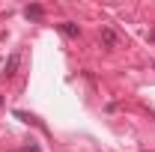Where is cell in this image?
Returning a JSON list of instances; mask_svg holds the SVG:
<instances>
[{
	"instance_id": "6da1fadb",
	"label": "cell",
	"mask_w": 155,
	"mask_h": 152,
	"mask_svg": "<svg viewBox=\"0 0 155 152\" xmlns=\"http://www.w3.org/2000/svg\"><path fill=\"white\" fill-rule=\"evenodd\" d=\"M60 30H63V36H69V39H78V36H81V27L72 24V21H63V24H60Z\"/></svg>"
},
{
	"instance_id": "7a4b0ae2",
	"label": "cell",
	"mask_w": 155,
	"mask_h": 152,
	"mask_svg": "<svg viewBox=\"0 0 155 152\" xmlns=\"http://www.w3.org/2000/svg\"><path fill=\"white\" fill-rule=\"evenodd\" d=\"M101 42H104L107 48H114V45H116V33L110 30V27H101Z\"/></svg>"
},
{
	"instance_id": "3957f363",
	"label": "cell",
	"mask_w": 155,
	"mask_h": 152,
	"mask_svg": "<svg viewBox=\"0 0 155 152\" xmlns=\"http://www.w3.org/2000/svg\"><path fill=\"white\" fill-rule=\"evenodd\" d=\"M24 15H27V18H42V6H27Z\"/></svg>"
},
{
	"instance_id": "277c9868",
	"label": "cell",
	"mask_w": 155,
	"mask_h": 152,
	"mask_svg": "<svg viewBox=\"0 0 155 152\" xmlns=\"http://www.w3.org/2000/svg\"><path fill=\"white\" fill-rule=\"evenodd\" d=\"M15 66H18V54H12V57H9V66H6V72H3V75H6V78H9V75H15V72H12Z\"/></svg>"
},
{
	"instance_id": "5b68a950",
	"label": "cell",
	"mask_w": 155,
	"mask_h": 152,
	"mask_svg": "<svg viewBox=\"0 0 155 152\" xmlns=\"http://www.w3.org/2000/svg\"><path fill=\"white\" fill-rule=\"evenodd\" d=\"M152 69H155V63H152Z\"/></svg>"
}]
</instances>
